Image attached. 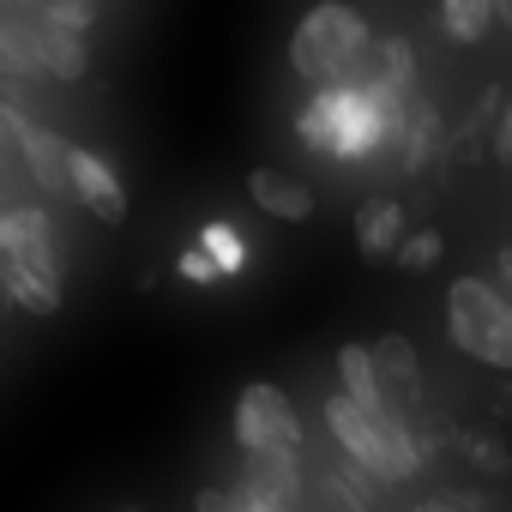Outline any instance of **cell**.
I'll return each mask as SVG.
<instances>
[{"instance_id": "obj_10", "label": "cell", "mask_w": 512, "mask_h": 512, "mask_svg": "<svg viewBox=\"0 0 512 512\" xmlns=\"http://www.w3.org/2000/svg\"><path fill=\"white\" fill-rule=\"evenodd\" d=\"M19 151H25V163H31L37 187L67 193V139H61V133H49V127L25 121V127H19Z\"/></svg>"}, {"instance_id": "obj_23", "label": "cell", "mask_w": 512, "mask_h": 512, "mask_svg": "<svg viewBox=\"0 0 512 512\" xmlns=\"http://www.w3.org/2000/svg\"><path fill=\"white\" fill-rule=\"evenodd\" d=\"M332 488L344 494V512H374V494H368V482L356 476V464H338V470H332Z\"/></svg>"}, {"instance_id": "obj_1", "label": "cell", "mask_w": 512, "mask_h": 512, "mask_svg": "<svg viewBox=\"0 0 512 512\" xmlns=\"http://www.w3.org/2000/svg\"><path fill=\"white\" fill-rule=\"evenodd\" d=\"M362 55H368V25H362L356 7H344V0H320V7H308L296 37H290V67L308 85H344Z\"/></svg>"}, {"instance_id": "obj_22", "label": "cell", "mask_w": 512, "mask_h": 512, "mask_svg": "<svg viewBox=\"0 0 512 512\" xmlns=\"http://www.w3.org/2000/svg\"><path fill=\"white\" fill-rule=\"evenodd\" d=\"M37 7H43L37 19H43L49 31L79 37V43H85V31H91V19H97V13H91V0H37Z\"/></svg>"}, {"instance_id": "obj_25", "label": "cell", "mask_w": 512, "mask_h": 512, "mask_svg": "<svg viewBox=\"0 0 512 512\" xmlns=\"http://www.w3.org/2000/svg\"><path fill=\"white\" fill-rule=\"evenodd\" d=\"M464 452H470V464H476L482 476H500V470H506V452H500V440H464Z\"/></svg>"}, {"instance_id": "obj_17", "label": "cell", "mask_w": 512, "mask_h": 512, "mask_svg": "<svg viewBox=\"0 0 512 512\" xmlns=\"http://www.w3.org/2000/svg\"><path fill=\"white\" fill-rule=\"evenodd\" d=\"M193 247H199V253H205V260H211V266H217V272H223V278H235V272H241V266H247V241H241V235H235V229H229V223H205V229H199V241H193Z\"/></svg>"}, {"instance_id": "obj_11", "label": "cell", "mask_w": 512, "mask_h": 512, "mask_svg": "<svg viewBox=\"0 0 512 512\" xmlns=\"http://www.w3.org/2000/svg\"><path fill=\"white\" fill-rule=\"evenodd\" d=\"M398 139H404V169L416 175V169H428L434 157H440V115H434V103H404V127H398Z\"/></svg>"}, {"instance_id": "obj_24", "label": "cell", "mask_w": 512, "mask_h": 512, "mask_svg": "<svg viewBox=\"0 0 512 512\" xmlns=\"http://www.w3.org/2000/svg\"><path fill=\"white\" fill-rule=\"evenodd\" d=\"M175 272H181L187 284H223V272H217V266L205 260L199 247H181V260H175Z\"/></svg>"}, {"instance_id": "obj_12", "label": "cell", "mask_w": 512, "mask_h": 512, "mask_svg": "<svg viewBox=\"0 0 512 512\" xmlns=\"http://www.w3.org/2000/svg\"><path fill=\"white\" fill-rule=\"evenodd\" d=\"M404 241V205L398 199H368L356 205V247L362 253H392Z\"/></svg>"}, {"instance_id": "obj_18", "label": "cell", "mask_w": 512, "mask_h": 512, "mask_svg": "<svg viewBox=\"0 0 512 512\" xmlns=\"http://www.w3.org/2000/svg\"><path fill=\"white\" fill-rule=\"evenodd\" d=\"M410 79H416L410 43H404V37H386V43H380V73H374L368 85H380V91H392V97H410Z\"/></svg>"}, {"instance_id": "obj_19", "label": "cell", "mask_w": 512, "mask_h": 512, "mask_svg": "<svg viewBox=\"0 0 512 512\" xmlns=\"http://www.w3.org/2000/svg\"><path fill=\"white\" fill-rule=\"evenodd\" d=\"M31 49H25V19L0 13V79H31Z\"/></svg>"}, {"instance_id": "obj_2", "label": "cell", "mask_w": 512, "mask_h": 512, "mask_svg": "<svg viewBox=\"0 0 512 512\" xmlns=\"http://www.w3.org/2000/svg\"><path fill=\"white\" fill-rule=\"evenodd\" d=\"M446 338L464 356L488 362L494 374L512 368V302L488 278H452V290H446Z\"/></svg>"}, {"instance_id": "obj_3", "label": "cell", "mask_w": 512, "mask_h": 512, "mask_svg": "<svg viewBox=\"0 0 512 512\" xmlns=\"http://www.w3.org/2000/svg\"><path fill=\"white\" fill-rule=\"evenodd\" d=\"M235 446L247 458H302V416L284 386L253 380L235 398Z\"/></svg>"}, {"instance_id": "obj_28", "label": "cell", "mask_w": 512, "mask_h": 512, "mask_svg": "<svg viewBox=\"0 0 512 512\" xmlns=\"http://www.w3.org/2000/svg\"><path fill=\"white\" fill-rule=\"evenodd\" d=\"M127 512H139V506H127Z\"/></svg>"}, {"instance_id": "obj_5", "label": "cell", "mask_w": 512, "mask_h": 512, "mask_svg": "<svg viewBox=\"0 0 512 512\" xmlns=\"http://www.w3.org/2000/svg\"><path fill=\"white\" fill-rule=\"evenodd\" d=\"M326 428H332V440L344 446V458H350L362 476H380V482H404V476H398V464L386 458V440H380L374 416H368V410H356L344 392H332V398H326Z\"/></svg>"}, {"instance_id": "obj_16", "label": "cell", "mask_w": 512, "mask_h": 512, "mask_svg": "<svg viewBox=\"0 0 512 512\" xmlns=\"http://www.w3.org/2000/svg\"><path fill=\"white\" fill-rule=\"evenodd\" d=\"M332 115H338V91H332V85H320V97H308V103H302V115H296L302 145H308V151H320V157H332Z\"/></svg>"}, {"instance_id": "obj_20", "label": "cell", "mask_w": 512, "mask_h": 512, "mask_svg": "<svg viewBox=\"0 0 512 512\" xmlns=\"http://www.w3.org/2000/svg\"><path fill=\"white\" fill-rule=\"evenodd\" d=\"M193 512H290V506H278L266 494H247V488H199Z\"/></svg>"}, {"instance_id": "obj_13", "label": "cell", "mask_w": 512, "mask_h": 512, "mask_svg": "<svg viewBox=\"0 0 512 512\" xmlns=\"http://www.w3.org/2000/svg\"><path fill=\"white\" fill-rule=\"evenodd\" d=\"M338 380H344V398L356 404V410H386V392H380V380H374V362H368V344H344L338 350Z\"/></svg>"}, {"instance_id": "obj_7", "label": "cell", "mask_w": 512, "mask_h": 512, "mask_svg": "<svg viewBox=\"0 0 512 512\" xmlns=\"http://www.w3.org/2000/svg\"><path fill=\"white\" fill-rule=\"evenodd\" d=\"M368 362H374V380H380V392H386V404H392V410L422 398V356H416V344H410V338L386 332V338L368 350Z\"/></svg>"}, {"instance_id": "obj_14", "label": "cell", "mask_w": 512, "mask_h": 512, "mask_svg": "<svg viewBox=\"0 0 512 512\" xmlns=\"http://www.w3.org/2000/svg\"><path fill=\"white\" fill-rule=\"evenodd\" d=\"M0 296L19 302V308L37 314V320H49V314L61 308V284H49V278H37V272H19V266H7V260H0Z\"/></svg>"}, {"instance_id": "obj_4", "label": "cell", "mask_w": 512, "mask_h": 512, "mask_svg": "<svg viewBox=\"0 0 512 512\" xmlns=\"http://www.w3.org/2000/svg\"><path fill=\"white\" fill-rule=\"evenodd\" d=\"M0 260L19 266V272H37L49 284H61V241L49 229V211H25V205L0 211Z\"/></svg>"}, {"instance_id": "obj_8", "label": "cell", "mask_w": 512, "mask_h": 512, "mask_svg": "<svg viewBox=\"0 0 512 512\" xmlns=\"http://www.w3.org/2000/svg\"><path fill=\"white\" fill-rule=\"evenodd\" d=\"M247 199L266 217H278V223H308L314 217V187L296 181V175H278V169H253L247 175Z\"/></svg>"}, {"instance_id": "obj_26", "label": "cell", "mask_w": 512, "mask_h": 512, "mask_svg": "<svg viewBox=\"0 0 512 512\" xmlns=\"http://www.w3.org/2000/svg\"><path fill=\"white\" fill-rule=\"evenodd\" d=\"M416 512H458L452 500H428V506H416Z\"/></svg>"}, {"instance_id": "obj_21", "label": "cell", "mask_w": 512, "mask_h": 512, "mask_svg": "<svg viewBox=\"0 0 512 512\" xmlns=\"http://www.w3.org/2000/svg\"><path fill=\"white\" fill-rule=\"evenodd\" d=\"M440 253H446V235L440 229H404V241L392 247V260L404 266V272H428V266H440Z\"/></svg>"}, {"instance_id": "obj_27", "label": "cell", "mask_w": 512, "mask_h": 512, "mask_svg": "<svg viewBox=\"0 0 512 512\" xmlns=\"http://www.w3.org/2000/svg\"><path fill=\"white\" fill-rule=\"evenodd\" d=\"M494 13H500V19H506V13H512V0H494Z\"/></svg>"}, {"instance_id": "obj_15", "label": "cell", "mask_w": 512, "mask_h": 512, "mask_svg": "<svg viewBox=\"0 0 512 512\" xmlns=\"http://www.w3.org/2000/svg\"><path fill=\"white\" fill-rule=\"evenodd\" d=\"M440 25L452 43H482L500 25V13H494V0H440Z\"/></svg>"}, {"instance_id": "obj_6", "label": "cell", "mask_w": 512, "mask_h": 512, "mask_svg": "<svg viewBox=\"0 0 512 512\" xmlns=\"http://www.w3.org/2000/svg\"><path fill=\"white\" fill-rule=\"evenodd\" d=\"M67 187L79 193V205L97 217V223H121L127 217V187H121V175L97 157V151H79V145H67Z\"/></svg>"}, {"instance_id": "obj_9", "label": "cell", "mask_w": 512, "mask_h": 512, "mask_svg": "<svg viewBox=\"0 0 512 512\" xmlns=\"http://www.w3.org/2000/svg\"><path fill=\"white\" fill-rule=\"evenodd\" d=\"M25 49H31V67L37 73H49V79H85L91 73V55H85V43L79 37H61V31H49L43 19H25Z\"/></svg>"}]
</instances>
